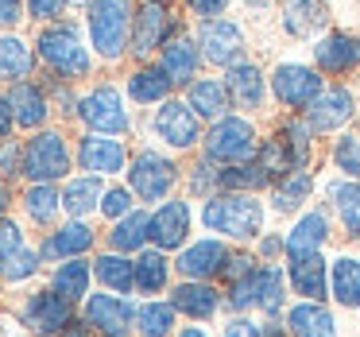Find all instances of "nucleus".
Instances as JSON below:
<instances>
[{"label":"nucleus","mask_w":360,"mask_h":337,"mask_svg":"<svg viewBox=\"0 0 360 337\" xmlns=\"http://www.w3.org/2000/svg\"><path fill=\"white\" fill-rule=\"evenodd\" d=\"M202 221L210 233H221L229 241H259L264 233V205L256 194H233V190H221L205 202Z\"/></svg>","instance_id":"1"},{"label":"nucleus","mask_w":360,"mask_h":337,"mask_svg":"<svg viewBox=\"0 0 360 337\" xmlns=\"http://www.w3.org/2000/svg\"><path fill=\"white\" fill-rule=\"evenodd\" d=\"M132 4L128 0H89L86 8V27H89V43L101 58H120L132 35Z\"/></svg>","instance_id":"2"},{"label":"nucleus","mask_w":360,"mask_h":337,"mask_svg":"<svg viewBox=\"0 0 360 337\" xmlns=\"http://www.w3.org/2000/svg\"><path fill=\"white\" fill-rule=\"evenodd\" d=\"M202 148H205V159H210V163L233 167V163H248V159H256L259 136H256V128H252V120L221 117V120H213V128L205 132Z\"/></svg>","instance_id":"3"},{"label":"nucleus","mask_w":360,"mask_h":337,"mask_svg":"<svg viewBox=\"0 0 360 337\" xmlns=\"http://www.w3.org/2000/svg\"><path fill=\"white\" fill-rule=\"evenodd\" d=\"M35 47H39V58L51 66V74H58V78H86L89 74V51L82 47L78 27L70 24L47 27Z\"/></svg>","instance_id":"4"},{"label":"nucleus","mask_w":360,"mask_h":337,"mask_svg":"<svg viewBox=\"0 0 360 337\" xmlns=\"http://www.w3.org/2000/svg\"><path fill=\"white\" fill-rule=\"evenodd\" d=\"M271 94L279 105L287 109H310V101L326 89L318 66H306V63H279L271 70Z\"/></svg>","instance_id":"5"},{"label":"nucleus","mask_w":360,"mask_h":337,"mask_svg":"<svg viewBox=\"0 0 360 337\" xmlns=\"http://www.w3.org/2000/svg\"><path fill=\"white\" fill-rule=\"evenodd\" d=\"M82 117V125L89 132H105V136H120L128 132V113H124V97L117 86H97L94 94H86L74 109Z\"/></svg>","instance_id":"6"},{"label":"nucleus","mask_w":360,"mask_h":337,"mask_svg":"<svg viewBox=\"0 0 360 337\" xmlns=\"http://www.w3.org/2000/svg\"><path fill=\"white\" fill-rule=\"evenodd\" d=\"M151 132L159 136L163 144H171V148L186 151L194 148V144H202V117H198L194 109H190V101H163L155 109V117H151Z\"/></svg>","instance_id":"7"},{"label":"nucleus","mask_w":360,"mask_h":337,"mask_svg":"<svg viewBox=\"0 0 360 337\" xmlns=\"http://www.w3.org/2000/svg\"><path fill=\"white\" fill-rule=\"evenodd\" d=\"M66 171H70V151H66V140L58 132H39L24 148L20 174H27L32 182H58Z\"/></svg>","instance_id":"8"},{"label":"nucleus","mask_w":360,"mask_h":337,"mask_svg":"<svg viewBox=\"0 0 360 337\" xmlns=\"http://www.w3.org/2000/svg\"><path fill=\"white\" fill-rule=\"evenodd\" d=\"M128 182H132V194L143 202H159V198L171 194V186L179 182V167L171 163L159 151H140L128 167Z\"/></svg>","instance_id":"9"},{"label":"nucleus","mask_w":360,"mask_h":337,"mask_svg":"<svg viewBox=\"0 0 360 337\" xmlns=\"http://www.w3.org/2000/svg\"><path fill=\"white\" fill-rule=\"evenodd\" d=\"M198 47H202V58L213 66H236L244 63V32L233 20H202V32H198Z\"/></svg>","instance_id":"10"},{"label":"nucleus","mask_w":360,"mask_h":337,"mask_svg":"<svg viewBox=\"0 0 360 337\" xmlns=\"http://www.w3.org/2000/svg\"><path fill=\"white\" fill-rule=\"evenodd\" d=\"M302 113H306V125L314 132H337L341 125H349L356 117V97L345 86H326L310 101V109H302Z\"/></svg>","instance_id":"11"},{"label":"nucleus","mask_w":360,"mask_h":337,"mask_svg":"<svg viewBox=\"0 0 360 337\" xmlns=\"http://www.w3.org/2000/svg\"><path fill=\"white\" fill-rule=\"evenodd\" d=\"M229 256L233 252L225 248V241H217V236H205V241H194L186 244V248L179 252V260H174V267L182 272V279H213V275L225 272Z\"/></svg>","instance_id":"12"},{"label":"nucleus","mask_w":360,"mask_h":337,"mask_svg":"<svg viewBox=\"0 0 360 337\" xmlns=\"http://www.w3.org/2000/svg\"><path fill=\"white\" fill-rule=\"evenodd\" d=\"M78 163L89 174H117L128 163V148L105 132H86L78 140Z\"/></svg>","instance_id":"13"},{"label":"nucleus","mask_w":360,"mask_h":337,"mask_svg":"<svg viewBox=\"0 0 360 337\" xmlns=\"http://www.w3.org/2000/svg\"><path fill=\"white\" fill-rule=\"evenodd\" d=\"M314 66L321 74H349L360 66V35L349 32H329L314 43Z\"/></svg>","instance_id":"14"},{"label":"nucleus","mask_w":360,"mask_h":337,"mask_svg":"<svg viewBox=\"0 0 360 337\" xmlns=\"http://www.w3.org/2000/svg\"><path fill=\"white\" fill-rule=\"evenodd\" d=\"M171 39H174L171 35V12H167L163 4H143L132 20V51L140 58H148L155 47L163 51Z\"/></svg>","instance_id":"15"},{"label":"nucleus","mask_w":360,"mask_h":337,"mask_svg":"<svg viewBox=\"0 0 360 337\" xmlns=\"http://www.w3.org/2000/svg\"><path fill=\"white\" fill-rule=\"evenodd\" d=\"M132 322H136V310H132V303H124V298H117V295L86 298V326H94L97 333L124 337Z\"/></svg>","instance_id":"16"},{"label":"nucleus","mask_w":360,"mask_h":337,"mask_svg":"<svg viewBox=\"0 0 360 337\" xmlns=\"http://www.w3.org/2000/svg\"><path fill=\"white\" fill-rule=\"evenodd\" d=\"M225 89H229V97H233L236 109L256 113V109H264L267 78H264V70H259L256 63H236V66L225 70Z\"/></svg>","instance_id":"17"},{"label":"nucleus","mask_w":360,"mask_h":337,"mask_svg":"<svg viewBox=\"0 0 360 337\" xmlns=\"http://www.w3.org/2000/svg\"><path fill=\"white\" fill-rule=\"evenodd\" d=\"M24 322H27V329H35L43 337L63 333L70 326V303L63 295H55V291H39V295H32L24 303Z\"/></svg>","instance_id":"18"},{"label":"nucleus","mask_w":360,"mask_h":337,"mask_svg":"<svg viewBox=\"0 0 360 337\" xmlns=\"http://www.w3.org/2000/svg\"><path fill=\"white\" fill-rule=\"evenodd\" d=\"M186 233H190V205L186 202H163L151 213V241H155V248H163V252L186 248Z\"/></svg>","instance_id":"19"},{"label":"nucleus","mask_w":360,"mask_h":337,"mask_svg":"<svg viewBox=\"0 0 360 337\" xmlns=\"http://www.w3.org/2000/svg\"><path fill=\"white\" fill-rule=\"evenodd\" d=\"M159 66L167 70V78H171L174 86H190V82L198 78V66H202V47H198V39L174 35V39L159 51Z\"/></svg>","instance_id":"20"},{"label":"nucleus","mask_w":360,"mask_h":337,"mask_svg":"<svg viewBox=\"0 0 360 337\" xmlns=\"http://www.w3.org/2000/svg\"><path fill=\"white\" fill-rule=\"evenodd\" d=\"M287 279H290V287H295V295L310 298V303H321V298L329 295V264L321 260V252L290 260Z\"/></svg>","instance_id":"21"},{"label":"nucleus","mask_w":360,"mask_h":337,"mask_svg":"<svg viewBox=\"0 0 360 337\" xmlns=\"http://www.w3.org/2000/svg\"><path fill=\"white\" fill-rule=\"evenodd\" d=\"M283 241H287V260L314 256V252H321V244L329 241V217L321 210L302 213V217L295 221V229H290Z\"/></svg>","instance_id":"22"},{"label":"nucleus","mask_w":360,"mask_h":337,"mask_svg":"<svg viewBox=\"0 0 360 337\" xmlns=\"http://www.w3.org/2000/svg\"><path fill=\"white\" fill-rule=\"evenodd\" d=\"M329 24L326 0H283V32L295 39H310Z\"/></svg>","instance_id":"23"},{"label":"nucleus","mask_w":360,"mask_h":337,"mask_svg":"<svg viewBox=\"0 0 360 337\" xmlns=\"http://www.w3.org/2000/svg\"><path fill=\"white\" fill-rule=\"evenodd\" d=\"M186 101L202 120H221L233 109V97L225 89V78H194L186 86Z\"/></svg>","instance_id":"24"},{"label":"nucleus","mask_w":360,"mask_h":337,"mask_svg":"<svg viewBox=\"0 0 360 337\" xmlns=\"http://www.w3.org/2000/svg\"><path fill=\"white\" fill-rule=\"evenodd\" d=\"M171 306L179 314H186V318L205 322L221 310V295H217V287H210V283H202V279H182L171 295Z\"/></svg>","instance_id":"25"},{"label":"nucleus","mask_w":360,"mask_h":337,"mask_svg":"<svg viewBox=\"0 0 360 337\" xmlns=\"http://www.w3.org/2000/svg\"><path fill=\"white\" fill-rule=\"evenodd\" d=\"M287 329H290V337H337L333 314L321 303H310V298H302L298 306L287 310Z\"/></svg>","instance_id":"26"},{"label":"nucleus","mask_w":360,"mask_h":337,"mask_svg":"<svg viewBox=\"0 0 360 337\" xmlns=\"http://www.w3.org/2000/svg\"><path fill=\"white\" fill-rule=\"evenodd\" d=\"M329 295L345 310H360V256H337L329 264Z\"/></svg>","instance_id":"27"},{"label":"nucleus","mask_w":360,"mask_h":337,"mask_svg":"<svg viewBox=\"0 0 360 337\" xmlns=\"http://www.w3.org/2000/svg\"><path fill=\"white\" fill-rule=\"evenodd\" d=\"M287 272L279 264H259L256 272V310H264L267 318H279V310L287 306Z\"/></svg>","instance_id":"28"},{"label":"nucleus","mask_w":360,"mask_h":337,"mask_svg":"<svg viewBox=\"0 0 360 337\" xmlns=\"http://www.w3.org/2000/svg\"><path fill=\"white\" fill-rule=\"evenodd\" d=\"M171 89H174V82L167 78L163 66H140V70L128 78V97H132V101H140V105H163V101H171Z\"/></svg>","instance_id":"29"},{"label":"nucleus","mask_w":360,"mask_h":337,"mask_svg":"<svg viewBox=\"0 0 360 337\" xmlns=\"http://www.w3.org/2000/svg\"><path fill=\"white\" fill-rule=\"evenodd\" d=\"M94 248V229H86L82 221H70V225H63L58 233L47 236V244H43V256L47 260H78L82 252Z\"/></svg>","instance_id":"30"},{"label":"nucleus","mask_w":360,"mask_h":337,"mask_svg":"<svg viewBox=\"0 0 360 337\" xmlns=\"http://www.w3.org/2000/svg\"><path fill=\"white\" fill-rule=\"evenodd\" d=\"M329 205L337 210L345 233L360 241V182L356 179H337L329 182Z\"/></svg>","instance_id":"31"},{"label":"nucleus","mask_w":360,"mask_h":337,"mask_svg":"<svg viewBox=\"0 0 360 337\" xmlns=\"http://www.w3.org/2000/svg\"><path fill=\"white\" fill-rule=\"evenodd\" d=\"M12 109H16L20 128H43L51 117L47 94L39 86H27V82H16V89H12Z\"/></svg>","instance_id":"32"},{"label":"nucleus","mask_w":360,"mask_h":337,"mask_svg":"<svg viewBox=\"0 0 360 337\" xmlns=\"http://www.w3.org/2000/svg\"><path fill=\"white\" fill-rule=\"evenodd\" d=\"M35 51L16 35H0V78L4 82H24L35 70Z\"/></svg>","instance_id":"33"},{"label":"nucleus","mask_w":360,"mask_h":337,"mask_svg":"<svg viewBox=\"0 0 360 337\" xmlns=\"http://www.w3.org/2000/svg\"><path fill=\"white\" fill-rule=\"evenodd\" d=\"M101 198L105 190L97 182V174H82V179H70L63 186V210L70 217H86V213H94V205H101Z\"/></svg>","instance_id":"34"},{"label":"nucleus","mask_w":360,"mask_h":337,"mask_svg":"<svg viewBox=\"0 0 360 337\" xmlns=\"http://www.w3.org/2000/svg\"><path fill=\"white\" fill-rule=\"evenodd\" d=\"M151 241V213H128V217H120L117 225H112V233H109V244H112V252H136V248H143V244Z\"/></svg>","instance_id":"35"},{"label":"nucleus","mask_w":360,"mask_h":337,"mask_svg":"<svg viewBox=\"0 0 360 337\" xmlns=\"http://www.w3.org/2000/svg\"><path fill=\"white\" fill-rule=\"evenodd\" d=\"M310 190H314V174H310V171H290L287 179L275 182V190H271V210H275V213H295V210H302V202L310 198Z\"/></svg>","instance_id":"36"},{"label":"nucleus","mask_w":360,"mask_h":337,"mask_svg":"<svg viewBox=\"0 0 360 337\" xmlns=\"http://www.w3.org/2000/svg\"><path fill=\"white\" fill-rule=\"evenodd\" d=\"M283 140V148L290 151V163H295V171H306L310 167V155H314V128L306 125V117L302 120H283L279 125V132H275Z\"/></svg>","instance_id":"37"},{"label":"nucleus","mask_w":360,"mask_h":337,"mask_svg":"<svg viewBox=\"0 0 360 337\" xmlns=\"http://www.w3.org/2000/svg\"><path fill=\"white\" fill-rule=\"evenodd\" d=\"M167 275H171V264H167L163 248H143L136 256V291L155 295V291L167 287Z\"/></svg>","instance_id":"38"},{"label":"nucleus","mask_w":360,"mask_h":337,"mask_svg":"<svg viewBox=\"0 0 360 337\" xmlns=\"http://www.w3.org/2000/svg\"><path fill=\"white\" fill-rule=\"evenodd\" d=\"M51 291L55 295H63L66 303H78V298H86L89 291V264L86 260H66V264L55 267V279H51Z\"/></svg>","instance_id":"39"},{"label":"nucleus","mask_w":360,"mask_h":337,"mask_svg":"<svg viewBox=\"0 0 360 337\" xmlns=\"http://www.w3.org/2000/svg\"><path fill=\"white\" fill-rule=\"evenodd\" d=\"M94 272H97V279H101L105 287H109V291H120V295H128V291L136 287V264H128L120 252L94 260Z\"/></svg>","instance_id":"40"},{"label":"nucleus","mask_w":360,"mask_h":337,"mask_svg":"<svg viewBox=\"0 0 360 337\" xmlns=\"http://www.w3.org/2000/svg\"><path fill=\"white\" fill-rule=\"evenodd\" d=\"M24 210L32 221H39V225H47V221H55V213L63 210V194H58L51 182H32L24 194Z\"/></svg>","instance_id":"41"},{"label":"nucleus","mask_w":360,"mask_h":337,"mask_svg":"<svg viewBox=\"0 0 360 337\" xmlns=\"http://www.w3.org/2000/svg\"><path fill=\"white\" fill-rule=\"evenodd\" d=\"M256 163L264 167V174L271 182L287 179L290 171H295V163H290V151L283 148L279 136H271V140H259V151H256Z\"/></svg>","instance_id":"42"},{"label":"nucleus","mask_w":360,"mask_h":337,"mask_svg":"<svg viewBox=\"0 0 360 337\" xmlns=\"http://www.w3.org/2000/svg\"><path fill=\"white\" fill-rule=\"evenodd\" d=\"M136 326H140V337H167L174 326V306L171 303H143L136 310Z\"/></svg>","instance_id":"43"},{"label":"nucleus","mask_w":360,"mask_h":337,"mask_svg":"<svg viewBox=\"0 0 360 337\" xmlns=\"http://www.w3.org/2000/svg\"><path fill=\"white\" fill-rule=\"evenodd\" d=\"M333 163L345 179H356L360 182V140L356 136H341L333 144Z\"/></svg>","instance_id":"44"},{"label":"nucleus","mask_w":360,"mask_h":337,"mask_svg":"<svg viewBox=\"0 0 360 337\" xmlns=\"http://www.w3.org/2000/svg\"><path fill=\"white\" fill-rule=\"evenodd\" d=\"M39 256H43V252L20 248L8 264L0 267V279H4V283H20V279H27V275H35V272H39Z\"/></svg>","instance_id":"45"},{"label":"nucleus","mask_w":360,"mask_h":337,"mask_svg":"<svg viewBox=\"0 0 360 337\" xmlns=\"http://www.w3.org/2000/svg\"><path fill=\"white\" fill-rule=\"evenodd\" d=\"M256 272H259V267H256ZM256 272H252L248 279L229 283V298H225V306H229V310L244 314V310H252V306H256Z\"/></svg>","instance_id":"46"},{"label":"nucleus","mask_w":360,"mask_h":337,"mask_svg":"<svg viewBox=\"0 0 360 337\" xmlns=\"http://www.w3.org/2000/svg\"><path fill=\"white\" fill-rule=\"evenodd\" d=\"M190 190L194 194H221V171H217V163H210V159H202V163L190 171Z\"/></svg>","instance_id":"47"},{"label":"nucleus","mask_w":360,"mask_h":337,"mask_svg":"<svg viewBox=\"0 0 360 337\" xmlns=\"http://www.w3.org/2000/svg\"><path fill=\"white\" fill-rule=\"evenodd\" d=\"M20 248H24V233H20V225L8 221V217H0V267L8 264Z\"/></svg>","instance_id":"48"},{"label":"nucleus","mask_w":360,"mask_h":337,"mask_svg":"<svg viewBox=\"0 0 360 337\" xmlns=\"http://www.w3.org/2000/svg\"><path fill=\"white\" fill-rule=\"evenodd\" d=\"M101 213H105V217H112V221L128 217V213H132V190H124V186L105 190V198H101Z\"/></svg>","instance_id":"49"},{"label":"nucleus","mask_w":360,"mask_h":337,"mask_svg":"<svg viewBox=\"0 0 360 337\" xmlns=\"http://www.w3.org/2000/svg\"><path fill=\"white\" fill-rule=\"evenodd\" d=\"M256 267H259V260H256V256H248V252H233L221 275H225L229 283H236V279H248V275L256 272Z\"/></svg>","instance_id":"50"},{"label":"nucleus","mask_w":360,"mask_h":337,"mask_svg":"<svg viewBox=\"0 0 360 337\" xmlns=\"http://www.w3.org/2000/svg\"><path fill=\"white\" fill-rule=\"evenodd\" d=\"M66 8H70V0H27L32 20H58Z\"/></svg>","instance_id":"51"},{"label":"nucleus","mask_w":360,"mask_h":337,"mask_svg":"<svg viewBox=\"0 0 360 337\" xmlns=\"http://www.w3.org/2000/svg\"><path fill=\"white\" fill-rule=\"evenodd\" d=\"M229 4H233V0H186V8L194 12L198 20H217Z\"/></svg>","instance_id":"52"},{"label":"nucleus","mask_w":360,"mask_h":337,"mask_svg":"<svg viewBox=\"0 0 360 337\" xmlns=\"http://www.w3.org/2000/svg\"><path fill=\"white\" fill-rule=\"evenodd\" d=\"M225 337H264V326H256L252 318H244V314H240V318H233L225 326Z\"/></svg>","instance_id":"53"},{"label":"nucleus","mask_w":360,"mask_h":337,"mask_svg":"<svg viewBox=\"0 0 360 337\" xmlns=\"http://www.w3.org/2000/svg\"><path fill=\"white\" fill-rule=\"evenodd\" d=\"M24 20V0H0V27H12Z\"/></svg>","instance_id":"54"},{"label":"nucleus","mask_w":360,"mask_h":337,"mask_svg":"<svg viewBox=\"0 0 360 337\" xmlns=\"http://www.w3.org/2000/svg\"><path fill=\"white\" fill-rule=\"evenodd\" d=\"M12 125H16V109H12V97L0 94V140H8Z\"/></svg>","instance_id":"55"},{"label":"nucleus","mask_w":360,"mask_h":337,"mask_svg":"<svg viewBox=\"0 0 360 337\" xmlns=\"http://www.w3.org/2000/svg\"><path fill=\"white\" fill-rule=\"evenodd\" d=\"M279 252H287V241H283V236H264V241H259V256H279Z\"/></svg>","instance_id":"56"},{"label":"nucleus","mask_w":360,"mask_h":337,"mask_svg":"<svg viewBox=\"0 0 360 337\" xmlns=\"http://www.w3.org/2000/svg\"><path fill=\"white\" fill-rule=\"evenodd\" d=\"M58 337H89V333H86V326H66Z\"/></svg>","instance_id":"57"},{"label":"nucleus","mask_w":360,"mask_h":337,"mask_svg":"<svg viewBox=\"0 0 360 337\" xmlns=\"http://www.w3.org/2000/svg\"><path fill=\"white\" fill-rule=\"evenodd\" d=\"M179 337H205V329H198V326H190V329H182Z\"/></svg>","instance_id":"58"},{"label":"nucleus","mask_w":360,"mask_h":337,"mask_svg":"<svg viewBox=\"0 0 360 337\" xmlns=\"http://www.w3.org/2000/svg\"><path fill=\"white\" fill-rule=\"evenodd\" d=\"M4 205H8V194H4V186H0V213H4Z\"/></svg>","instance_id":"59"},{"label":"nucleus","mask_w":360,"mask_h":337,"mask_svg":"<svg viewBox=\"0 0 360 337\" xmlns=\"http://www.w3.org/2000/svg\"><path fill=\"white\" fill-rule=\"evenodd\" d=\"M4 326H8V322H4V318H0V337H4Z\"/></svg>","instance_id":"60"},{"label":"nucleus","mask_w":360,"mask_h":337,"mask_svg":"<svg viewBox=\"0 0 360 337\" xmlns=\"http://www.w3.org/2000/svg\"><path fill=\"white\" fill-rule=\"evenodd\" d=\"M148 4H163V0H148Z\"/></svg>","instance_id":"61"}]
</instances>
